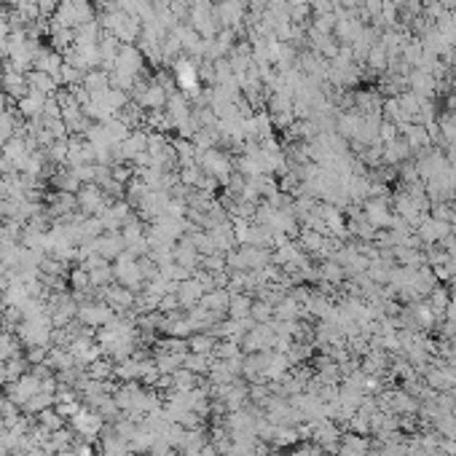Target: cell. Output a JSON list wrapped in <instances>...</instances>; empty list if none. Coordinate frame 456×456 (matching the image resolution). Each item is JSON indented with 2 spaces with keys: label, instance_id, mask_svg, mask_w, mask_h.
Returning <instances> with one entry per match:
<instances>
[{
  "label": "cell",
  "instance_id": "1",
  "mask_svg": "<svg viewBox=\"0 0 456 456\" xmlns=\"http://www.w3.org/2000/svg\"><path fill=\"white\" fill-rule=\"evenodd\" d=\"M94 6L92 0H59L56 3V11H54L52 22L59 27H70V30H78V27L94 22Z\"/></svg>",
  "mask_w": 456,
  "mask_h": 456
},
{
  "label": "cell",
  "instance_id": "2",
  "mask_svg": "<svg viewBox=\"0 0 456 456\" xmlns=\"http://www.w3.org/2000/svg\"><path fill=\"white\" fill-rule=\"evenodd\" d=\"M196 164H199L201 169L210 174V177H215L217 183H223V186L231 180V174L236 172L234 159L228 156L226 150H220V148H207V150H201Z\"/></svg>",
  "mask_w": 456,
  "mask_h": 456
},
{
  "label": "cell",
  "instance_id": "3",
  "mask_svg": "<svg viewBox=\"0 0 456 456\" xmlns=\"http://www.w3.org/2000/svg\"><path fill=\"white\" fill-rule=\"evenodd\" d=\"M113 277L119 280V284L129 287V290H137L140 284H145V260L134 258L129 253H121L116 260H113Z\"/></svg>",
  "mask_w": 456,
  "mask_h": 456
},
{
  "label": "cell",
  "instance_id": "4",
  "mask_svg": "<svg viewBox=\"0 0 456 456\" xmlns=\"http://www.w3.org/2000/svg\"><path fill=\"white\" fill-rule=\"evenodd\" d=\"M277 325L274 322H255L253 328H250V333L244 335V341H241V347L247 349V352H271V349L277 347Z\"/></svg>",
  "mask_w": 456,
  "mask_h": 456
},
{
  "label": "cell",
  "instance_id": "5",
  "mask_svg": "<svg viewBox=\"0 0 456 456\" xmlns=\"http://www.w3.org/2000/svg\"><path fill=\"white\" fill-rule=\"evenodd\" d=\"M215 19L220 30H236L247 22V3L244 0H217V6H212Z\"/></svg>",
  "mask_w": 456,
  "mask_h": 456
},
{
  "label": "cell",
  "instance_id": "6",
  "mask_svg": "<svg viewBox=\"0 0 456 456\" xmlns=\"http://www.w3.org/2000/svg\"><path fill=\"white\" fill-rule=\"evenodd\" d=\"M76 199H78V210H83V215H89V217H100L110 204L105 191L100 186H94V183H83L80 191L76 193Z\"/></svg>",
  "mask_w": 456,
  "mask_h": 456
},
{
  "label": "cell",
  "instance_id": "7",
  "mask_svg": "<svg viewBox=\"0 0 456 456\" xmlns=\"http://www.w3.org/2000/svg\"><path fill=\"white\" fill-rule=\"evenodd\" d=\"M451 231H454V226H451L448 220H440V217H435V215H427V217H421V223L416 226V236L432 247V244H445V239L451 236Z\"/></svg>",
  "mask_w": 456,
  "mask_h": 456
},
{
  "label": "cell",
  "instance_id": "8",
  "mask_svg": "<svg viewBox=\"0 0 456 456\" xmlns=\"http://www.w3.org/2000/svg\"><path fill=\"white\" fill-rule=\"evenodd\" d=\"M424 384L429 389H435L438 395L443 392H454L456 389V365H445V362L435 360V365H429L424 371Z\"/></svg>",
  "mask_w": 456,
  "mask_h": 456
},
{
  "label": "cell",
  "instance_id": "9",
  "mask_svg": "<svg viewBox=\"0 0 456 456\" xmlns=\"http://www.w3.org/2000/svg\"><path fill=\"white\" fill-rule=\"evenodd\" d=\"M116 317V311L107 306L105 301L100 304V301H83L78 304V322L83 328H92V330H100L102 325Z\"/></svg>",
  "mask_w": 456,
  "mask_h": 456
},
{
  "label": "cell",
  "instance_id": "10",
  "mask_svg": "<svg viewBox=\"0 0 456 456\" xmlns=\"http://www.w3.org/2000/svg\"><path fill=\"white\" fill-rule=\"evenodd\" d=\"M70 421H73V432L80 435V438H86V440L100 438V435H102V429H105V419L97 414L94 408H80L78 414L73 416Z\"/></svg>",
  "mask_w": 456,
  "mask_h": 456
},
{
  "label": "cell",
  "instance_id": "11",
  "mask_svg": "<svg viewBox=\"0 0 456 456\" xmlns=\"http://www.w3.org/2000/svg\"><path fill=\"white\" fill-rule=\"evenodd\" d=\"M174 86L183 94H196L199 92V67L193 59L180 56L174 62Z\"/></svg>",
  "mask_w": 456,
  "mask_h": 456
},
{
  "label": "cell",
  "instance_id": "12",
  "mask_svg": "<svg viewBox=\"0 0 456 456\" xmlns=\"http://www.w3.org/2000/svg\"><path fill=\"white\" fill-rule=\"evenodd\" d=\"M102 301H105L116 314H126V311H132L134 304H137L134 293L129 287H124V284H107L105 290H102Z\"/></svg>",
  "mask_w": 456,
  "mask_h": 456
},
{
  "label": "cell",
  "instance_id": "13",
  "mask_svg": "<svg viewBox=\"0 0 456 456\" xmlns=\"http://www.w3.org/2000/svg\"><path fill=\"white\" fill-rule=\"evenodd\" d=\"M40 389H43V381H40L35 373H25L22 378H16L8 389V397H11L16 405H25L30 397H35Z\"/></svg>",
  "mask_w": 456,
  "mask_h": 456
},
{
  "label": "cell",
  "instance_id": "14",
  "mask_svg": "<svg viewBox=\"0 0 456 456\" xmlns=\"http://www.w3.org/2000/svg\"><path fill=\"white\" fill-rule=\"evenodd\" d=\"M438 89H440V83L432 78L429 73H424V70H411V73H408V92H414L416 97L432 100Z\"/></svg>",
  "mask_w": 456,
  "mask_h": 456
},
{
  "label": "cell",
  "instance_id": "15",
  "mask_svg": "<svg viewBox=\"0 0 456 456\" xmlns=\"http://www.w3.org/2000/svg\"><path fill=\"white\" fill-rule=\"evenodd\" d=\"M0 89L8 94V100H22L30 92V83H27V73H19L13 67L6 65V76L0 78Z\"/></svg>",
  "mask_w": 456,
  "mask_h": 456
},
{
  "label": "cell",
  "instance_id": "16",
  "mask_svg": "<svg viewBox=\"0 0 456 456\" xmlns=\"http://www.w3.org/2000/svg\"><path fill=\"white\" fill-rule=\"evenodd\" d=\"M46 94H40V92H30L22 97V100H16V113L22 116V119H27V121H35V119H40L43 116V107H46Z\"/></svg>",
  "mask_w": 456,
  "mask_h": 456
},
{
  "label": "cell",
  "instance_id": "17",
  "mask_svg": "<svg viewBox=\"0 0 456 456\" xmlns=\"http://www.w3.org/2000/svg\"><path fill=\"white\" fill-rule=\"evenodd\" d=\"M400 137L408 143V148H411V153H421V150H427V148H435L432 145V140H429V132L424 124H408L405 129H400Z\"/></svg>",
  "mask_w": 456,
  "mask_h": 456
},
{
  "label": "cell",
  "instance_id": "18",
  "mask_svg": "<svg viewBox=\"0 0 456 456\" xmlns=\"http://www.w3.org/2000/svg\"><path fill=\"white\" fill-rule=\"evenodd\" d=\"M62 65H65V56H62L59 52H54V49H40L38 56H35V65H32V70H38V73H49L52 78L59 80Z\"/></svg>",
  "mask_w": 456,
  "mask_h": 456
},
{
  "label": "cell",
  "instance_id": "19",
  "mask_svg": "<svg viewBox=\"0 0 456 456\" xmlns=\"http://www.w3.org/2000/svg\"><path fill=\"white\" fill-rule=\"evenodd\" d=\"M408 159H414V153H411V148H408V143L402 140V137H397V140H392V143H387L384 145V156H381V161L387 164V167H400V164H405Z\"/></svg>",
  "mask_w": 456,
  "mask_h": 456
},
{
  "label": "cell",
  "instance_id": "20",
  "mask_svg": "<svg viewBox=\"0 0 456 456\" xmlns=\"http://www.w3.org/2000/svg\"><path fill=\"white\" fill-rule=\"evenodd\" d=\"M27 83H30L32 92H40L46 94V97H54V94L59 92V80L52 78L49 73H38V70H30L27 73Z\"/></svg>",
  "mask_w": 456,
  "mask_h": 456
},
{
  "label": "cell",
  "instance_id": "21",
  "mask_svg": "<svg viewBox=\"0 0 456 456\" xmlns=\"http://www.w3.org/2000/svg\"><path fill=\"white\" fill-rule=\"evenodd\" d=\"M215 347H217V338L212 335V330H201L188 338V352L193 354H215Z\"/></svg>",
  "mask_w": 456,
  "mask_h": 456
},
{
  "label": "cell",
  "instance_id": "22",
  "mask_svg": "<svg viewBox=\"0 0 456 456\" xmlns=\"http://www.w3.org/2000/svg\"><path fill=\"white\" fill-rule=\"evenodd\" d=\"M438 126H440V148H456V113L445 110L438 116Z\"/></svg>",
  "mask_w": 456,
  "mask_h": 456
},
{
  "label": "cell",
  "instance_id": "23",
  "mask_svg": "<svg viewBox=\"0 0 456 456\" xmlns=\"http://www.w3.org/2000/svg\"><path fill=\"white\" fill-rule=\"evenodd\" d=\"M365 62H368V67H371L373 73H378V76H381V73H387V67H389V52L384 49V46H381V40H378L373 49L368 52V56H365Z\"/></svg>",
  "mask_w": 456,
  "mask_h": 456
},
{
  "label": "cell",
  "instance_id": "24",
  "mask_svg": "<svg viewBox=\"0 0 456 456\" xmlns=\"http://www.w3.org/2000/svg\"><path fill=\"white\" fill-rule=\"evenodd\" d=\"M13 357H19V341L13 338L11 333H0V362L6 360H13Z\"/></svg>",
  "mask_w": 456,
  "mask_h": 456
},
{
  "label": "cell",
  "instance_id": "25",
  "mask_svg": "<svg viewBox=\"0 0 456 456\" xmlns=\"http://www.w3.org/2000/svg\"><path fill=\"white\" fill-rule=\"evenodd\" d=\"M38 419H40V427L49 429V432H56V429L65 427V419L56 414V408H49V411H43Z\"/></svg>",
  "mask_w": 456,
  "mask_h": 456
},
{
  "label": "cell",
  "instance_id": "26",
  "mask_svg": "<svg viewBox=\"0 0 456 456\" xmlns=\"http://www.w3.org/2000/svg\"><path fill=\"white\" fill-rule=\"evenodd\" d=\"M290 456H328V451L322 448L320 443L304 440V443H298L293 451H290Z\"/></svg>",
  "mask_w": 456,
  "mask_h": 456
},
{
  "label": "cell",
  "instance_id": "27",
  "mask_svg": "<svg viewBox=\"0 0 456 456\" xmlns=\"http://www.w3.org/2000/svg\"><path fill=\"white\" fill-rule=\"evenodd\" d=\"M148 456H177V448H174L172 443L164 440V438H156V440L150 443V448H148Z\"/></svg>",
  "mask_w": 456,
  "mask_h": 456
},
{
  "label": "cell",
  "instance_id": "28",
  "mask_svg": "<svg viewBox=\"0 0 456 456\" xmlns=\"http://www.w3.org/2000/svg\"><path fill=\"white\" fill-rule=\"evenodd\" d=\"M80 408H83V405H80L78 397H73V400H59V402H56V414L62 416V419H73V416L78 414Z\"/></svg>",
  "mask_w": 456,
  "mask_h": 456
},
{
  "label": "cell",
  "instance_id": "29",
  "mask_svg": "<svg viewBox=\"0 0 456 456\" xmlns=\"http://www.w3.org/2000/svg\"><path fill=\"white\" fill-rule=\"evenodd\" d=\"M73 451H76V456H92V445L89 443H78V445H73Z\"/></svg>",
  "mask_w": 456,
  "mask_h": 456
},
{
  "label": "cell",
  "instance_id": "30",
  "mask_svg": "<svg viewBox=\"0 0 456 456\" xmlns=\"http://www.w3.org/2000/svg\"><path fill=\"white\" fill-rule=\"evenodd\" d=\"M100 456H107V454H100Z\"/></svg>",
  "mask_w": 456,
  "mask_h": 456
}]
</instances>
